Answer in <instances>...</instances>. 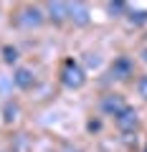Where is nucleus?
<instances>
[{"instance_id":"nucleus-11","label":"nucleus","mask_w":147,"mask_h":152,"mask_svg":"<svg viewBox=\"0 0 147 152\" xmlns=\"http://www.w3.org/2000/svg\"><path fill=\"white\" fill-rule=\"evenodd\" d=\"M129 20L137 23V26H142V23H147V13H145V10H137V13H132Z\"/></svg>"},{"instance_id":"nucleus-4","label":"nucleus","mask_w":147,"mask_h":152,"mask_svg":"<svg viewBox=\"0 0 147 152\" xmlns=\"http://www.w3.org/2000/svg\"><path fill=\"white\" fill-rule=\"evenodd\" d=\"M18 23H20L23 28H38L41 23H43V13H41L36 5H26L20 13H18Z\"/></svg>"},{"instance_id":"nucleus-15","label":"nucleus","mask_w":147,"mask_h":152,"mask_svg":"<svg viewBox=\"0 0 147 152\" xmlns=\"http://www.w3.org/2000/svg\"><path fill=\"white\" fill-rule=\"evenodd\" d=\"M66 152H79V150H66Z\"/></svg>"},{"instance_id":"nucleus-6","label":"nucleus","mask_w":147,"mask_h":152,"mask_svg":"<svg viewBox=\"0 0 147 152\" xmlns=\"http://www.w3.org/2000/svg\"><path fill=\"white\" fill-rule=\"evenodd\" d=\"M137 122H140V117H137V112H135L132 107H124V109L114 117V124L119 127L122 132H132V129L137 127Z\"/></svg>"},{"instance_id":"nucleus-13","label":"nucleus","mask_w":147,"mask_h":152,"mask_svg":"<svg viewBox=\"0 0 147 152\" xmlns=\"http://www.w3.org/2000/svg\"><path fill=\"white\" fill-rule=\"evenodd\" d=\"M86 61H89V64H91V66H97V64H99V58H97V56H94V53H89V56H86Z\"/></svg>"},{"instance_id":"nucleus-9","label":"nucleus","mask_w":147,"mask_h":152,"mask_svg":"<svg viewBox=\"0 0 147 152\" xmlns=\"http://www.w3.org/2000/svg\"><path fill=\"white\" fill-rule=\"evenodd\" d=\"M3 58H5V64H13V61H18V51L10 48V46H5L3 48Z\"/></svg>"},{"instance_id":"nucleus-5","label":"nucleus","mask_w":147,"mask_h":152,"mask_svg":"<svg viewBox=\"0 0 147 152\" xmlns=\"http://www.w3.org/2000/svg\"><path fill=\"white\" fill-rule=\"evenodd\" d=\"M124 107H127V102H124L122 94H107V96L102 99V112L107 114V117H117Z\"/></svg>"},{"instance_id":"nucleus-7","label":"nucleus","mask_w":147,"mask_h":152,"mask_svg":"<svg viewBox=\"0 0 147 152\" xmlns=\"http://www.w3.org/2000/svg\"><path fill=\"white\" fill-rule=\"evenodd\" d=\"M13 84H15L18 89H31L33 84H36V76H33V71L31 69H18L15 74H13Z\"/></svg>"},{"instance_id":"nucleus-8","label":"nucleus","mask_w":147,"mask_h":152,"mask_svg":"<svg viewBox=\"0 0 147 152\" xmlns=\"http://www.w3.org/2000/svg\"><path fill=\"white\" fill-rule=\"evenodd\" d=\"M48 13H51V18L56 23L66 20V3L64 0H48Z\"/></svg>"},{"instance_id":"nucleus-3","label":"nucleus","mask_w":147,"mask_h":152,"mask_svg":"<svg viewBox=\"0 0 147 152\" xmlns=\"http://www.w3.org/2000/svg\"><path fill=\"white\" fill-rule=\"evenodd\" d=\"M132 71H135V64H132L127 56L114 58V64L109 66V76H112V79H117V81H127V79L132 76Z\"/></svg>"},{"instance_id":"nucleus-1","label":"nucleus","mask_w":147,"mask_h":152,"mask_svg":"<svg viewBox=\"0 0 147 152\" xmlns=\"http://www.w3.org/2000/svg\"><path fill=\"white\" fill-rule=\"evenodd\" d=\"M84 81H86V71L81 69V64L74 58H66L61 66V84L66 89H81Z\"/></svg>"},{"instance_id":"nucleus-2","label":"nucleus","mask_w":147,"mask_h":152,"mask_svg":"<svg viewBox=\"0 0 147 152\" xmlns=\"http://www.w3.org/2000/svg\"><path fill=\"white\" fill-rule=\"evenodd\" d=\"M66 18L74 20V26H86L89 23V8L81 0H69L66 3Z\"/></svg>"},{"instance_id":"nucleus-14","label":"nucleus","mask_w":147,"mask_h":152,"mask_svg":"<svg viewBox=\"0 0 147 152\" xmlns=\"http://www.w3.org/2000/svg\"><path fill=\"white\" fill-rule=\"evenodd\" d=\"M142 61H145V64H147V48L142 51Z\"/></svg>"},{"instance_id":"nucleus-10","label":"nucleus","mask_w":147,"mask_h":152,"mask_svg":"<svg viewBox=\"0 0 147 152\" xmlns=\"http://www.w3.org/2000/svg\"><path fill=\"white\" fill-rule=\"evenodd\" d=\"M124 10V0H112V3H109V13H112V15H117V13H122Z\"/></svg>"},{"instance_id":"nucleus-12","label":"nucleus","mask_w":147,"mask_h":152,"mask_svg":"<svg viewBox=\"0 0 147 152\" xmlns=\"http://www.w3.org/2000/svg\"><path fill=\"white\" fill-rule=\"evenodd\" d=\"M137 91H140L142 99H147V76H140V81H137Z\"/></svg>"}]
</instances>
